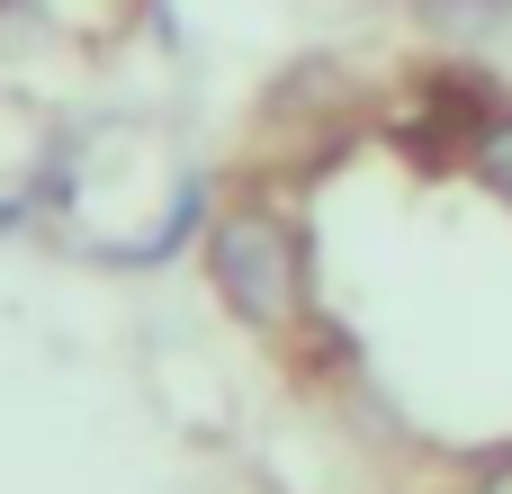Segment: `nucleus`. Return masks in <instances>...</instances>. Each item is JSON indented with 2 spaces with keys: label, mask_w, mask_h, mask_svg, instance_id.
I'll return each mask as SVG.
<instances>
[{
  "label": "nucleus",
  "mask_w": 512,
  "mask_h": 494,
  "mask_svg": "<svg viewBox=\"0 0 512 494\" xmlns=\"http://www.w3.org/2000/svg\"><path fill=\"white\" fill-rule=\"evenodd\" d=\"M477 494H512V459H486L477 468Z\"/></svg>",
  "instance_id": "5"
},
{
  "label": "nucleus",
  "mask_w": 512,
  "mask_h": 494,
  "mask_svg": "<svg viewBox=\"0 0 512 494\" xmlns=\"http://www.w3.org/2000/svg\"><path fill=\"white\" fill-rule=\"evenodd\" d=\"M207 225H216V180H207V171H180L171 198H162V216H153L135 243H99V261H108V270H171L180 252L207 243Z\"/></svg>",
  "instance_id": "2"
},
{
  "label": "nucleus",
  "mask_w": 512,
  "mask_h": 494,
  "mask_svg": "<svg viewBox=\"0 0 512 494\" xmlns=\"http://www.w3.org/2000/svg\"><path fill=\"white\" fill-rule=\"evenodd\" d=\"M468 171H477V180H486V189L512 207V108H495V117L477 126V144H468Z\"/></svg>",
  "instance_id": "4"
},
{
  "label": "nucleus",
  "mask_w": 512,
  "mask_h": 494,
  "mask_svg": "<svg viewBox=\"0 0 512 494\" xmlns=\"http://www.w3.org/2000/svg\"><path fill=\"white\" fill-rule=\"evenodd\" d=\"M198 270L216 288V306L252 333H306V234L279 207H225L198 243Z\"/></svg>",
  "instance_id": "1"
},
{
  "label": "nucleus",
  "mask_w": 512,
  "mask_h": 494,
  "mask_svg": "<svg viewBox=\"0 0 512 494\" xmlns=\"http://www.w3.org/2000/svg\"><path fill=\"white\" fill-rule=\"evenodd\" d=\"M414 18L441 36V45H486L512 27V0H414Z\"/></svg>",
  "instance_id": "3"
}]
</instances>
